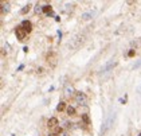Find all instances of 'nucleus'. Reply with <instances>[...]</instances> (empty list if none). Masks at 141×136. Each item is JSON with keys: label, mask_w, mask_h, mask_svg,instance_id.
I'll return each instance as SVG.
<instances>
[{"label": "nucleus", "mask_w": 141, "mask_h": 136, "mask_svg": "<svg viewBox=\"0 0 141 136\" xmlns=\"http://www.w3.org/2000/svg\"><path fill=\"white\" fill-rule=\"evenodd\" d=\"M83 42H85V36H83V35H81V36L78 35V36H75L74 39H73V45H71V46L77 49V47H79Z\"/></svg>", "instance_id": "nucleus-5"}, {"label": "nucleus", "mask_w": 141, "mask_h": 136, "mask_svg": "<svg viewBox=\"0 0 141 136\" xmlns=\"http://www.w3.org/2000/svg\"><path fill=\"white\" fill-rule=\"evenodd\" d=\"M71 93H73V89H71V88H67V89H66V94L69 96V94H71Z\"/></svg>", "instance_id": "nucleus-20"}, {"label": "nucleus", "mask_w": 141, "mask_h": 136, "mask_svg": "<svg viewBox=\"0 0 141 136\" xmlns=\"http://www.w3.org/2000/svg\"><path fill=\"white\" fill-rule=\"evenodd\" d=\"M20 26H22V28H23L27 34H30V32L32 31V24H31V22H30V20H23Z\"/></svg>", "instance_id": "nucleus-7"}, {"label": "nucleus", "mask_w": 141, "mask_h": 136, "mask_svg": "<svg viewBox=\"0 0 141 136\" xmlns=\"http://www.w3.org/2000/svg\"><path fill=\"white\" fill-rule=\"evenodd\" d=\"M47 125H49V127H57L58 125V119L57 117H51V119L49 120V121H47Z\"/></svg>", "instance_id": "nucleus-8"}, {"label": "nucleus", "mask_w": 141, "mask_h": 136, "mask_svg": "<svg viewBox=\"0 0 141 136\" xmlns=\"http://www.w3.org/2000/svg\"><path fill=\"white\" fill-rule=\"evenodd\" d=\"M75 101L79 105H86L87 97L85 96V93H82V92H75Z\"/></svg>", "instance_id": "nucleus-3"}, {"label": "nucleus", "mask_w": 141, "mask_h": 136, "mask_svg": "<svg viewBox=\"0 0 141 136\" xmlns=\"http://www.w3.org/2000/svg\"><path fill=\"white\" fill-rule=\"evenodd\" d=\"M51 9H52V7L50 6V4H47V6L43 7V12H44V14H47V15H51Z\"/></svg>", "instance_id": "nucleus-12"}, {"label": "nucleus", "mask_w": 141, "mask_h": 136, "mask_svg": "<svg viewBox=\"0 0 141 136\" xmlns=\"http://www.w3.org/2000/svg\"><path fill=\"white\" fill-rule=\"evenodd\" d=\"M113 120H114V113H112V115L106 119V121L102 124V128H101V136L106 135V132L109 131V128L112 127V124H113Z\"/></svg>", "instance_id": "nucleus-1"}, {"label": "nucleus", "mask_w": 141, "mask_h": 136, "mask_svg": "<svg viewBox=\"0 0 141 136\" xmlns=\"http://www.w3.org/2000/svg\"><path fill=\"white\" fill-rule=\"evenodd\" d=\"M134 54H136L134 50H129V53H128V55H129V57H134Z\"/></svg>", "instance_id": "nucleus-18"}, {"label": "nucleus", "mask_w": 141, "mask_h": 136, "mask_svg": "<svg viewBox=\"0 0 141 136\" xmlns=\"http://www.w3.org/2000/svg\"><path fill=\"white\" fill-rule=\"evenodd\" d=\"M138 136H141V133H140V135H138Z\"/></svg>", "instance_id": "nucleus-23"}, {"label": "nucleus", "mask_w": 141, "mask_h": 136, "mask_svg": "<svg viewBox=\"0 0 141 136\" xmlns=\"http://www.w3.org/2000/svg\"><path fill=\"white\" fill-rule=\"evenodd\" d=\"M43 73H44L43 67H38V69H36V74H43Z\"/></svg>", "instance_id": "nucleus-17"}, {"label": "nucleus", "mask_w": 141, "mask_h": 136, "mask_svg": "<svg viewBox=\"0 0 141 136\" xmlns=\"http://www.w3.org/2000/svg\"><path fill=\"white\" fill-rule=\"evenodd\" d=\"M35 12H36V14H39V12H43V7H40V6H35Z\"/></svg>", "instance_id": "nucleus-16"}, {"label": "nucleus", "mask_w": 141, "mask_h": 136, "mask_svg": "<svg viewBox=\"0 0 141 136\" xmlns=\"http://www.w3.org/2000/svg\"><path fill=\"white\" fill-rule=\"evenodd\" d=\"M140 93H141V86H140Z\"/></svg>", "instance_id": "nucleus-22"}, {"label": "nucleus", "mask_w": 141, "mask_h": 136, "mask_svg": "<svg viewBox=\"0 0 141 136\" xmlns=\"http://www.w3.org/2000/svg\"><path fill=\"white\" fill-rule=\"evenodd\" d=\"M9 11V3H6V4H4V3H1V14H7V12H8Z\"/></svg>", "instance_id": "nucleus-9"}, {"label": "nucleus", "mask_w": 141, "mask_h": 136, "mask_svg": "<svg viewBox=\"0 0 141 136\" xmlns=\"http://www.w3.org/2000/svg\"><path fill=\"white\" fill-rule=\"evenodd\" d=\"M49 136H58V135H57V133H50Z\"/></svg>", "instance_id": "nucleus-21"}, {"label": "nucleus", "mask_w": 141, "mask_h": 136, "mask_svg": "<svg viewBox=\"0 0 141 136\" xmlns=\"http://www.w3.org/2000/svg\"><path fill=\"white\" fill-rule=\"evenodd\" d=\"M116 66V62L113 61H109V62H106V63H105V66L102 67V69H101V74H105V73H109L110 70L113 69V67Z\"/></svg>", "instance_id": "nucleus-4"}, {"label": "nucleus", "mask_w": 141, "mask_h": 136, "mask_svg": "<svg viewBox=\"0 0 141 136\" xmlns=\"http://www.w3.org/2000/svg\"><path fill=\"white\" fill-rule=\"evenodd\" d=\"M60 132H62V128H60V127H55V133L58 135V133H60Z\"/></svg>", "instance_id": "nucleus-19"}, {"label": "nucleus", "mask_w": 141, "mask_h": 136, "mask_svg": "<svg viewBox=\"0 0 141 136\" xmlns=\"http://www.w3.org/2000/svg\"><path fill=\"white\" fill-rule=\"evenodd\" d=\"M67 115L74 116V115H75V109H74L73 107H67Z\"/></svg>", "instance_id": "nucleus-15"}, {"label": "nucleus", "mask_w": 141, "mask_h": 136, "mask_svg": "<svg viewBox=\"0 0 141 136\" xmlns=\"http://www.w3.org/2000/svg\"><path fill=\"white\" fill-rule=\"evenodd\" d=\"M15 34H16V36H17V39H19V41H23L24 38H26L27 32L22 28V26H19V27H16V28H15Z\"/></svg>", "instance_id": "nucleus-6"}, {"label": "nucleus", "mask_w": 141, "mask_h": 136, "mask_svg": "<svg viewBox=\"0 0 141 136\" xmlns=\"http://www.w3.org/2000/svg\"><path fill=\"white\" fill-rule=\"evenodd\" d=\"M91 18H93V12H86V14L82 15V19H83V20H89Z\"/></svg>", "instance_id": "nucleus-14"}, {"label": "nucleus", "mask_w": 141, "mask_h": 136, "mask_svg": "<svg viewBox=\"0 0 141 136\" xmlns=\"http://www.w3.org/2000/svg\"><path fill=\"white\" fill-rule=\"evenodd\" d=\"M82 120H83V123H85L86 125H89L90 123H91V121H90V117H89V115H87V113L82 115Z\"/></svg>", "instance_id": "nucleus-11"}, {"label": "nucleus", "mask_w": 141, "mask_h": 136, "mask_svg": "<svg viewBox=\"0 0 141 136\" xmlns=\"http://www.w3.org/2000/svg\"><path fill=\"white\" fill-rule=\"evenodd\" d=\"M30 9H31V4H27V6H24L23 8L20 9V14H22V15H24V14H27V12H28Z\"/></svg>", "instance_id": "nucleus-10"}, {"label": "nucleus", "mask_w": 141, "mask_h": 136, "mask_svg": "<svg viewBox=\"0 0 141 136\" xmlns=\"http://www.w3.org/2000/svg\"><path fill=\"white\" fill-rule=\"evenodd\" d=\"M65 108H66V102H59V104H58V107H57V110L58 112H62V110H65Z\"/></svg>", "instance_id": "nucleus-13"}, {"label": "nucleus", "mask_w": 141, "mask_h": 136, "mask_svg": "<svg viewBox=\"0 0 141 136\" xmlns=\"http://www.w3.org/2000/svg\"><path fill=\"white\" fill-rule=\"evenodd\" d=\"M46 59H47V62L50 63V66H51V67H55V66H57V59H58V57H57V53H54V51H50L49 54H47Z\"/></svg>", "instance_id": "nucleus-2"}]
</instances>
